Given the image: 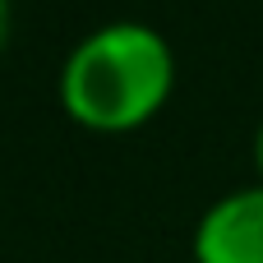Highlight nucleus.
<instances>
[{
    "mask_svg": "<svg viewBox=\"0 0 263 263\" xmlns=\"http://www.w3.org/2000/svg\"><path fill=\"white\" fill-rule=\"evenodd\" d=\"M176 92V46L143 18H111L83 32L60 74L55 97L65 116L97 134H129L148 125Z\"/></svg>",
    "mask_w": 263,
    "mask_h": 263,
    "instance_id": "f257e3e1",
    "label": "nucleus"
},
{
    "mask_svg": "<svg viewBox=\"0 0 263 263\" xmlns=\"http://www.w3.org/2000/svg\"><path fill=\"white\" fill-rule=\"evenodd\" d=\"M194 263H263V180L213 199L190 236Z\"/></svg>",
    "mask_w": 263,
    "mask_h": 263,
    "instance_id": "f03ea898",
    "label": "nucleus"
},
{
    "mask_svg": "<svg viewBox=\"0 0 263 263\" xmlns=\"http://www.w3.org/2000/svg\"><path fill=\"white\" fill-rule=\"evenodd\" d=\"M9 23H14V5H9V0H0V46L9 42Z\"/></svg>",
    "mask_w": 263,
    "mask_h": 263,
    "instance_id": "7ed1b4c3",
    "label": "nucleus"
},
{
    "mask_svg": "<svg viewBox=\"0 0 263 263\" xmlns=\"http://www.w3.org/2000/svg\"><path fill=\"white\" fill-rule=\"evenodd\" d=\"M254 166H259V180H263V120L254 129Z\"/></svg>",
    "mask_w": 263,
    "mask_h": 263,
    "instance_id": "20e7f679",
    "label": "nucleus"
}]
</instances>
